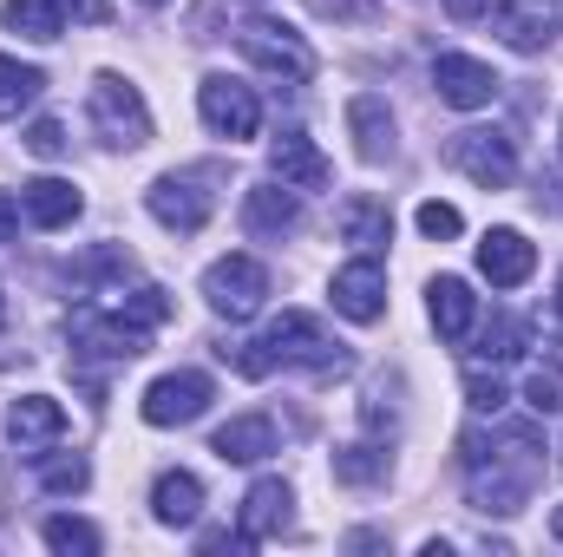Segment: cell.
<instances>
[{"mask_svg":"<svg viewBox=\"0 0 563 557\" xmlns=\"http://www.w3.org/2000/svg\"><path fill=\"white\" fill-rule=\"evenodd\" d=\"M465 407H472V414H498V407H505V381L485 374V368H472V374H465Z\"/></svg>","mask_w":563,"mask_h":557,"instance_id":"1f68e13d","label":"cell"},{"mask_svg":"<svg viewBox=\"0 0 563 557\" xmlns=\"http://www.w3.org/2000/svg\"><path fill=\"white\" fill-rule=\"evenodd\" d=\"M282 446L276 419L269 414H236L230 426H217V439H210V452L223 459V466H256V459H269Z\"/></svg>","mask_w":563,"mask_h":557,"instance_id":"d6986e66","label":"cell"},{"mask_svg":"<svg viewBox=\"0 0 563 557\" xmlns=\"http://www.w3.org/2000/svg\"><path fill=\"white\" fill-rule=\"evenodd\" d=\"M328 302H334V315H347V321H380L387 315V270L374 263V256H354V263H341L334 282H328Z\"/></svg>","mask_w":563,"mask_h":557,"instance_id":"8fae6325","label":"cell"},{"mask_svg":"<svg viewBox=\"0 0 563 557\" xmlns=\"http://www.w3.org/2000/svg\"><path fill=\"white\" fill-rule=\"evenodd\" d=\"M40 92H46V73L40 66H20L13 53H0V119H20Z\"/></svg>","mask_w":563,"mask_h":557,"instance_id":"484cf974","label":"cell"},{"mask_svg":"<svg viewBox=\"0 0 563 557\" xmlns=\"http://www.w3.org/2000/svg\"><path fill=\"white\" fill-rule=\"evenodd\" d=\"M66 335H73V354H86V361H139L144 348H151V328H139L125 308H79L73 321H66Z\"/></svg>","mask_w":563,"mask_h":557,"instance_id":"52a82bcc","label":"cell"},{"mask_svg":"<svg viewBox=\"0 0 563 557\" xmlns=\"http://www.w3.org/2000/svg\"><path fill=\"white\" fill-rule=\"evenodd\" d=\"M236 46H243V59H250L256 73H269V79H282V86H301V79H314V53H308V40H301L288 20H269V13L243 20Z\"/></svg>","mask_w":563,"mask_h":557,"instance_id":"5b68a950","label":"cell"},{"mask_svg":"<svg viewBox=\"0 0 563 557\" xmlns=\"http://www.w3.org/2000/svg\"><path fill=\"white\" fill-rule=\"evenodd\" d=\"M223 361L236 368V374H276V368H347V354H341V341H328V328L314 321V315H301V308H288L282 321H269V335L263 341H236V348H223Z\"/></svg>","mask_w":563,"mask_h":557,"instance_id":"7a4b0ae2","label":"cell"},{"mask_svg":"<svg viewBox=\"0 0 563 557\" xmlns=\"http://www.w3.org/2000/svg\"><path fill=\"white\" fill-rule=\"evenodd\" d=\"M426 308H432V328H439L445 341H465L472 321H478V295H472L465 276H439L426 288Z\"/></svg>","mask_w":563,"mask_h":557,"instance_id":"7402d4cb","label":"cell"},{"mask_svg":"<svg viewBox=\"0 0 563 557\" xmlns=\"http://www.w3.org/2000/svg\"><path fill=\"white\" fill-rule=\"evenodd\" d=\"M86 119H92V132H99L106 151H139V144H151V106H144V92L125 73H99L92 79Z\"/></svg>","mask_w":563,"mask_h":557,"instance_id":"3957f363","label":"cell"},{"mask_svg":"<svg viewBox=\"0 0 563 557\" xmlns=\"http://www.w3.org/2000/svg\"><path fill=\"white\" fill-rule=\"evenodd\" d=\"M203 302L217 308V315H230V321H250L263 302H269V270L256 263V256H217L210 270H203Z\"/></svg>","mask_w":563,"mask_h":557,"instance_id":"ba28073f","label":"cell"},{"mask_svg":"<svg viewBox=\"0 0 563 557\" xmlns=\"http://www.w3.org/2000/svg\"><path fill=\"white\" fill-rule=\"evenodd\" d=\"M288 518H295V492H288L282 479H256V485L243 492L236 532H243L250 545H263V538H282V532H288Z\"/></svg>","mask_w":563,"mask_h":557,"instance_id":"ac0fdd59","label":"cell"},{"mask_svg":"<svg viewBox=\"0 0 563 557\" xmlns=\"http://www.w3.org/2000/svg\"><path fill=\"white\" fill-rule=\"evenodd\" d=\"M144 210H151L164 230L197 237V230L210 223V210H217V171H210V164H197V171H164V177L144 190Z\"/></svg>","mask_w":563,"mask_h":557,"instance_id":"277c9868","label":"cell"},{"mask_svg":"<svg viewBox=\"0 0 563 557\" xmlns=\"http://www.w3.org/2000/svg\"><path fill=\"white\" fill-rule=\"evenodd\" d=\"M459 459L472 472V505L478 512H498V518L525 512L531 492H538V479H544V446H538L531 426H505L498 439L459 433Z\"/></svg>","mask_w":563,"mask_h":557,"instance_id":"6da1fadb","label":"cell"},{"mask_svg":"<svg viewBox=\"0 0 563 557\" xmlns=\"http://www.w3.org/2000/svg\"><path fill=\"white\" fill-rule=\"evenodd\" d=\"M269 177L288 184V190H328L334 164L321 157V144L308 139V132H282V139L269 144Z\"/></svg>","mask_w":563,"mask_h":557,"instance_id":"2e32d148","label":"cell"},{"mask_svg":"<svg viewBox=\"0 0 563 557\" xmlns=\"http://www.w3.org/2000/svg\"><path fill=\"white\" fill-rule=\"evenodd\" d=\"M217 401V387H210V374H197V368H177V374H157L151 387H144L139 414L151 426H190V419H203V407Z\"/></svg>","mask_w":563,"mask_h":557,"instance_id":"30bf717a","label":"cell"},{"mask_svg":"<svg viewBox=\"0 0 563 557\" xmlns=\"http://www.w3.org/2000/svg\"><path fill=\"white\" fill-rule=\"evenodd\" d=\"M197 119H203L217 139L243 144V139H256V125H263V106H256V92H250L243 79H230V73H210V79L197 86Z\"/></svg>","mask_w":563,"mask_h":557,"instance_id":"9c48e42d","label":"cell"},{"mask_svg":"<svg viewBox=\"0 0 563 557\" xmlns=\"http://www.w3.org/2000/svg\"><path fill=\"white\" fill-rule=\"evenodd\" d=\"M445 164L465 171L478 190H505L518 177V144L505 139L498 125H465V132L445 139Z\"/></svg>","mask_w":563,"mask_h":557,"instance_id":"8992f818","label":"cell"},{"mask_svg":"<svg viewBox=\"0 0 563 557\" xmlns=\"http://www.w3.org/2000/svg\"><path fill=\"white\" fill-rule=\"evenodd\" d=\"M321 20H334V26H367V20H380V0H308Z\"/></svg>","mask_w":563,"mask_h":557,"instance_id":"836d02e7","label":"cell"},{"mask_svg":"<svg viewBox=\"0 0 563 557\" xmlns=\"http://www.w3.org/2000/svg\"><path fill=\"white\" fill-rule=\"evenodd\" d=\"M478 354H485V361H518V354H525V321H511V315H498V321L485 328V341H478Z\"/></svg>","mask_w":563,"mask_h":557,"instance_id":"f546056e","label":"cell"},{"mask_svg":"<svg viewBox=\"0 0 563 557\" xmlns=\"http://www.w3.org/2000/svg\"><path fill=\"white\" fill-rule=\"evenodd\" d=\"M46 545L66 557H99V525H86V518H46Z\"/></svg>","mask_w":563,"mask_h":557,"instance_id":"83f0119b","label":"cell"},{"mask_svg":"<svg viewBox=\"0 0 563 557\" xmlns=\"http://www.w3.org/2000/svg\"><path fill=\"white\" fill-rule=\"evenodd\" d=\"M20 217H26V210H20V197H7V190H0V243L20 230Z\"/></svg>","mask_w":563,"mask_h":557,"instance_id":"f35d334b","label":"cell"},{"mask_svg":"<svg viewBox=\"0 0 563 557\" xmlns=\"http://www.w3.org/2000/svg\"><path fill=\"white\" fill-rule=\"evenodd\" d=\"M525 401H531V414H563V368H531V387H525Z\"/></svg>","mask_w":563,"mask_h":557,"instance_id":"4dcf8cb0","label":"cell"},{"mask_svg":"<svg viewBox=\"0 0 563 557\" xmlns=\"http://www.w3.org/2000/svg\"><path fill=\"white\" fill-rule=\"evenodd\" d=\"M432 86H439V99H445L452 112H478V106L498 99L505 79H498L485 59H472V53H439V59H432Z\"/></svg>","mask_w":563,"mask_h":557,"instance_id":"7c38bea8","label":"cell"},{"mask_svg":"<svg viewBox=\"0 0 563 557\" xmlns=\"http://www.w3.org/2000/svg\"><path fill=\"white\" fill-rule=\"evenodd\" d=\"M203 512V479L197 472H157L151 485V518L157 525H197Z\"/></svg>","mask_w":563,"mask_h":557,"instance_id":"603a6c76","label":"cell"},{"mask_svg":"<svg viewBox=\"0 0 563 557\" xmlns=\"http://www.w3.org/2000/svg\"><path fill=\"white\" fill-rule=\"evenodd\" d=\"M13 361H26V341H20V302L0 288V368H13Z\"/></svg>","mask_w":563,"mask_h":557,"instance_id":"e575fe53","label":"cell"},{"mask_svg":"<svg viewBox=\"0 0 563 557\" xmlns=\"http://www.w3.org/2000/svg\"><path fill=\"white\" fill-rule=\"evenodd\" d=\"M59 433H66V407L53 394H26V401L7 407V439L26 459H46V446H59Z\"/></svg>","mask_w":563,"mask_h":557,"instance_id":"5bb4252c","label":"cell"},{"mask_svg":"<svg viewBox=\"0 0 563 557\" xmlns=\"http://www.w3.org/2000/svg\"><path fill=\"white\" fill-rule=\"evenodd\" d=\"M531 270H538V250H531L525 230H485L478 276L492 282V288H518V282H531Z\"/></svg>","mask_w":563,"mask_h":557,"instance_id":"e0dca14e","label":"cell"},{"mask_svg":"<svg viewBox=\"0 0 563 557\" xmlns=\"http://www.w3.org/2000/svg\"><path fill=\"white\" fill-rule=\"evenodd\" d=\"M144 7H164V0H144Z\"/></svg>","mask_w":563,"mask_h":557,"instance_id":"b9f144b4","label":"cell"},{"mask_svg":"<svg viewBox=\"0 0 563 557\" xmlns=\"http://www.w3.org/2000/svg\"><path fill=\"white\" fill-rule=\"evenodd\" d=\"M551 532H558V545H563V505H558V512H551Z\"/></svg>","mask_w":563,"mask_h":557,"instance_id":"ab89813d","label":"cell"},{"mask_svg":"<svg viewBox=\"0 0 563 557\" xmlns=\"http://www.w3.org/2000/svg\"><path fill=\"white\" fill-rule=\"evenodd\" d=\"M26 151H33V157H59V151H66V125H59V119H33Z\"/></svg>","mask_w":563,"mask_h":557,"instance_id":"8d00e7d4","label":"cell"},{"mask_svg":"<svg viewBox=\"0 0 563 557\" xmlns=\"http://www.w3.org/2000/svg\"><path fill=\"white\" fill-rule=\"evenodd\" d=\"M0 26L20 33V40H59L66 33V7L59 0H7L0 7Z\"/></svg>","mask_w":563,"mask_h":557,"instance_id":"d4e9b609","label":"cell"},{"mask_svg":"<svg viewBox=\"0 0 563 557\" xmlns=\"http://www.w3.org/2000/svg\"><path fill=\"white\" fill-rule=\"evenodd\" d=\"M558 308H563V276H558Z\"/></svg>","mask_w":563,"mask_h":557,"instance_id":"60d3db41","label":"cell"},{"mask_svg":"<svg viewBox=\"0 0 563 557\" xmlns=\"http://www.w3.org/2000/svg\"><path fill=\"white\" fill-rule=\"evenodd\" d=\"M413 223H420V237H432V243H445V237H459V230H465V217H459L452 204H439V197L420 204V217H413Z\"/></svg>","mask_w":563,"mask_h":557,"instance_id":"d590c367","label":"cell"},{"mask_svg":"<svg viewBox=\"0 0 563 557\" xmlns=\"http://www.w3.org/2000/svg\"><path fill=\"white\" fill-rule=\"evenodd\" d=\"M79 26H99V20H112V0H59Z\"/></svg>","mask_w":563,"mask_h":557,"instance_id":"74e56055","label":"cell"},{"mask_svg":"<svg viewBox=\"0 0 563 557\" xmlns=\"http://www.w3.org/2000/svg\"><path fill=\"white\" fill-rule=\"evenodd\" d=\"M387 237H394V217H387L380 197H347L341 204V243H354L361 256H374V250H387Z\"/></svg>","mask_w":563,"mask_h":557,"instance_id":"cb8c5ba5","label":"cell"},{"mask_svg":"<svg viewBox=\"0 0 563 557\" xmlns=\"http://www.w3.org/2000/svg\"><path fill=\"white\" fill-rule=\"evenodd\" d=\"M40 485L59 492V499H66V492H86V485H92V466H86L79 452H66V459H40Z\"/></svg>","mask_w":563,"mask_h":557,"instance_id":"f1b7e54d","label":"cell"},{"mask_svg":"<svg viewBox=\"0 0 563 557\" xmlns=\"http://www.w3.org/2000/svg\"><path fill=\"white\" fill-rule=\"evenodd\" d=\"M334 479L341 485H374V479H387V452L380 446H341L334 452Z\"/></svg>","mask_w":563,"mask_h":557,"instance_id":"4316f807","label":"cell"},{"mask_svg":"<svg viewBox=\"0 0 563 557\" xmlns=\"http://www.w3.org/2000/svg\"><path fill=\"white\" fill-rule=\"evenodd\" d=\"M295 223H301V190H288L276 177L243 190V230H250L256 243H282Z\"/></svg>","mask_w":563,"mask_h":557,"instance_id":"4fadbf2b","label":"cell"},{"mask_svg":"<svg viewBox=\"0 0 563 557\" xmlns=\"http://www.w3.org/2000/svg\"><path fill=\"white\" fill-rule=\"evenodd\" d=\"M125 315H132L139 328H157V321L170 315V295H164L157 282H144V288H132V295H125Z\"/></svg>","mask_w":563,"mask_h":557,"instance_id":"d6a6232c","label":"cell"},{"mask_svg":"<svg viewBox=\"0 0 563 557\" xmlns=\"http://www.w3.org/2000/svg\"><path fill=\"white\" fill-rule=\"evenodd\" d=\"M492 26L511 53H544L558 40V7L551 0H505V7H492Z\"/></svg>","mask_w":563,"mask_h":557,"instance_id":"9a60e30c","label":"cell"},{"mask_svg":"<svg viewBox=\"0 0 563 557\" xmlns=\"http://www.w3.org/2000/svg\"><path fill=\"white\" fill-rule=\"evenodd\" d=\"M347 132H354V151H361L367 164H387V157H394V112H387L380 92L347 99Z\"/></svg>","mask_w":563,"mask_h":557,"instance_id":"44dd1931","label":"cell"},{"mask_svg":"<svg viewBox=\"0 0 563 557\" xmlns=\"http://www.w3.org/2000/svg\"><path fill=\"white\" fill-rule=\"evenodd\" d=\"M20 210H26V223H40V230H66V223L86 210V197H79V184H66V177H33V184L20 190Z\"/></svg>","mask_w":563,"mask_h":557,"instance_id":"ffe728a7","label":"cell"}]
</instances>
